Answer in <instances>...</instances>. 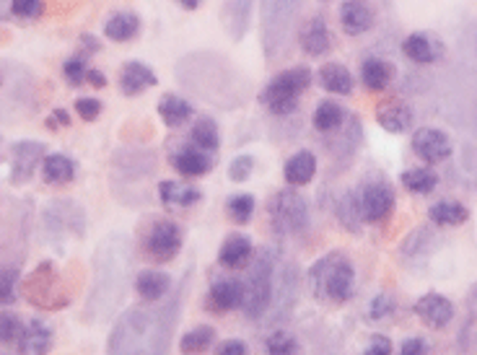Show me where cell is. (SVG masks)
<instances>
[{
    "mask_svg": "<svg viewBox=\"0 0 477 355\" xmlns=\"http://www.w3.org/2000/svg\"><path fill=\"white\" fill-rule=\"evenodd\" d=\"M187 280L179 291L159 306H133L115 322L109 334V353H166L185 304Z\"/></svg>",
    "mask_w": 477,
    "mask_h": 355,
    "instance_id": "6da1fadb",
    "label": "cell"
},
{
    "mask_svg": "<svg viewBox=\"0 0 477 355\" xmlns=\"http://www.w3.org/2000/svg\"><path fill=\"white\" fill-rule=\"evenodd\" d=\"M133 278V244L124 233L106 236L94 257V283L86 316L88 322H106L124 301Z\"/></svg>",
    "mask_w": 477,
    "mask_h": 355,
    "instance_id": "7a4b0ae2",
    "label": "cell"
},
{
    "mask_svg": "<svg viewBox=\"0 0 477 355\" xmlns=\"http://www.w3.org/2000/svg\"><path fill=\"white\" fill-rule=\"evenodd\" d=\"M174 76L187 91H192L195 96L206 99L213 106L234 109L244 105L247 99V78L226 58L213 52H192L182 58L174 68Z\"/></svg>",
    "mask_w": 477,
    "mask_h": 355,
    "instance_id": "3957f363",
    "label": "cell"
},
{
    "mask_svg": "<svg viewBox=\"0 0 477 355\" xmlns=\"http://www.w3.org/2000/svg\"><path fill=\"white\" fill-rule=\"evenodd\" d=\"M156 171V159L151 150H120L112 159V192L127 205H143L148 200L145 185Z\"/></svg>",
    "mask_w": 477,
    "mask_h": 355,
    "instance_id": "277c9868",
    "label": "cell"
},
{
    "mask_svg": "<svg viewBox=\"0 0 477 355\" xmlns=\"http://www.w3.org/2000/svg\"><path fill=\"white\" fill-rule=\"evenodd\" d=\"M37 106V81L19 63L0 60V120L19 123L34 114Z\"/></svg>",
    "mask_w": 477,
    "mask_h": 355,
    "instance_id": "5b68a950",
    "label": "cell"
},
{
    "mask_svg": "<svg viewBox=\"0 0 477 355\" xmlns=\"http://www.w3.org/2000/svg\"><path fill=\"white\" fill-rule=\"evenodd\" d=\"M301 0H260V23H262V50L268 63L286 58L290 37L298 22Z\"/></svg>",
    "mask_w": 477,
    "mask_h": 355,
    "instance_id": "8992f818",
    "label": "cell"
},
{
    "mask_svg": "<svg viewBox=\"0 0 477 355\" xmlns=\"http://www.w3.org/2000/svg\"><path fill=\"white\" fill-rule=\"evenodd\" d=\"M309 288L316 301L345 304L355 296V268L343 251H330L309 270Z\"/></svg>",
    "mask_w": 477,
    "mask_h": 355,
    "instance_id": "52a82bcc",
    "label": "cell"
},
{
    "mask_svg": "<svg viewBox=\"0 0 477 355\" xmlns=\"http://www.w3.org/2000/svg\"><path fill=\"white\" fill-rule=\"evenodd\" d=\"M275 270H278V251L272 247H262L252 257L247 278L242 280V306H239L247 319H262V314L268 312Z\"/></svg>",
    "mask_w": 477,
    "mask_h": 355,
    "instance_id": "ba28073f",
    "label": "cell"
},
{
    "mask_svg": "<svg viewBox=\"0 0 477 355\" xmlns=\"http://www.w3.org/2000/svg\"><path fill=\"white\" fill-rule=\"evenodd\" d=\"M309 86L311 68H307V65L286 68L262 88L260 105L268 106L270 114H275V117H289L298 109V102H301L304 91H309Z\"/></svg>",
    "mask_w": 477,
    "mask_h": 355,
    "instance_id": "9c48e42d",
    "label": "cell"
},
{
    "mask_svg": "<svg viewBox=\"0 0 477 355\" xmlns=\"http://www.w3.org/2000/svg\"><path fill=\"white\" fill-rule=\"evenodd\" d=\"M270 226L278 236H304L309 231V203L296 187L280 189L270 200Z\"/></svg>",
    "mask_w": 477,
    "mask_h": 355,
    "instance_id": "30bf717a",
    "label": "cell"
},
{
    "mask_svg": "<svg viewBox=\"0 0 477 355\" xmlns=\"http://www.w3.org/2000/svg\"><path fill=\"white\" fill-rule=\"evenodd\" d=\"M353 203L358 210V218L363 223H381L392 215L394 210V187L387 179L372 177L351 189Z\"/></svg>",
    "mask_w": 477,
    "mask_h": 355,
    "instance_id": "8fae6325",
    "label": "cell"
},
{
    "mask_svg": "<svg viewBox=\"0 0 477 355\" xmlns=\"http://www.w3.org/2000/svg\"><path fill=\"white\" fill-rule=\"evenodd\" d=\"M298 293H301V272H298V268L293 262L283 265V268L278 265L270 306L268 312L262 314L265 324H280V322L290 319V314L296 309V301H298Z\"/></svg>",
    "mask_w": 477,
    "mask_h": 355,
    "instance_id": "7c38bea8",
    "label": "cell"
},
{
    "mask_svg": "<svg viewBox=\"0 0 477 355\" xmlns=\"http://www.w3.org/2000/svg\"><path fill=\"white\" fill-rule=\"evenodd\" d=\"M23 293L40 309H62L68 304V291L62 288L60 275L50 262H41L40 268L32 272V278L23 286Z\"/></svg>",
    "mask_w": 477,
    "mask_h": 355,
    "instance_id": "4fadbf2b",
    "label": "cell"
},
{
    "mask_svg": "<svg viewBox=\"0 0 477 355\" xmlns=\"http://www.w3.org/2000/svg\"><path fill=\"white\" fill-rule=\"evenodd\" d=\"M185 244V233L174 223V221H156L151 231L145 233L143 250L148 254V259L156 262H171Z\"/></svg>",
    "mask_w": 477,
    "mask_h": 355,
    "instance_id": "5bb4252c",
    "label": "cell"
},
{
    "mask_svg": "<svg viewBox=\"0 0 477 355\" xmlns=\"http://www.w3.org/2000/svg\"><path fill=\"white\" fill-rule=\"evenodd\" d=\"M47 148L40 141H19L11 146V185H26L41 164Z\"/></svg>",
    "mask_w": 477,
    "mask_h": 355,
    "instance_id": "9a60e30c",
    "label": "cell"
},
{
    "mask_svg": "<svg viewBox=\"0 0 477 355\" xmlns=\"http://www.w3.org/2000/svg\"><path fill=\"white\" fill-rule=\"evenodd\" d=\"M413 150L423 164L434 167L452 156V141L438 127H420L417 132H413Z\"/></svg>",
    "mask_w": 477,
    "mask_h": 355,
    "instance_id": "2e32d148",
    "label": "cell"
},
{
    "mask_svg": "<svg viewBox=\"0 0 477 355\" xmlns=\"http://www.w3.org/2000/svg\"><path fill=\"white\" fill-rule=\"evenodd\" d=\"M44 223L52 233H73L81 239L86 233V213L70 200H55L44 210Z\"/></svg>",
    "mask_w": 477,
    "mask_h": 355,
    "instance_id": "e0dca14e",
    "label": "cell"
},
{
    "mask_svg": "<svg viewBox=\"0 0 477 355\" xmlns=\"http://www.w3.org/2000/svg\"><path fill=\"white\" fill-rule=\"evenodd\" d=\"M413 312L431 330H446L454 322V304L446 296H441V293L436 291L420 296L415 301Z\"/></svg>",
    "mask_w": 477,
    "mask_h": 355,
    "instance_id": "ac0fdd59",
    "label": "cell"
},
{
    "mask_svg": "<svg viewBox=\"0 0 477 355\" xmlns=\"http://www.w3.org/2000/svg\"><path fill=\"white\" fill-rule=\"evenodd\" d=\"M169 164L174 167L177 174H182L185 179H200V177L210 174L213 159H210L207 150L192 146V143L187 141V143L177 146L171 153H169Z\"/></svg>",
    "mask_w": 477,
    "mask_h": 355,
    "instance_id": "d6986e66",
    "label": "cell"
},
{
    "mask_svg": "<svg viewBox=\"0 0 477 355\" xmlns=\"http://www.w3.org/2000/svg\"><path fill=\"white\" fill-rule=\"evenodd\" d=\"M373 23H376V8L372 0H343L340 26L348 37H361L372 32Z\"/></svg>",
    "mask_w": 477,
    "mask_h": 355,
    "instance_id": "ffe728a7",
    "label": "cell"
},
{
    "mask_svg": "<svg viewBox=\"0 0 477 355\" xmlns=\"http://www.w3.org/2000/svg\"><path fill=\"white\" fill-rule=\"evenodd\" d=\"M206 306L207 312L213 314H226L239 309L242 306V280L239 278H226V275L216 278L210 283V288H207Z\"/></svg>",
    "mask_w": 477,
    "mask_h": 355,
    "instance_id": "44dd1931",
    "label": "cell"
},
{
    "mask_svg": "<svg viewBox=\"0 0 477 355\" xmlns=\"http://www.w3.org/2000/svg\"><path fill=\"white\" fill-rule=\"evenodd\" d=\"M298 44L301 50L309 55V58H322L332 50V34L330 26L325 22V16H311L307 19V23L298 29Z\"/></svg>",
    "mask_w": 477,
    "mask_h": 355,
    "instance_id": "7402d4cb",
    "label": "cell"
},
{
    "mask_svg": "<svg viewBox=\"0 0 477 355\" xmlns=\"http://www.w3.org/2000/svg\"><path fill=\"white\" fill-rule=\"evenodd\" d=\"M252 8H254V0H224L221 23H224L226 34L234 42L244 40L249 22H252Z\"/></svg>",
    "mask_w": 477,
    "mask_h": 355,
    "instance_id": "603a6c76",
    "label": "cell"
},
{
    "mask_svg": "<svg viewBox=\"0 0 477 355\" xmlns=\"http://www.w3.org/2000/svg\"><path fill=\"white\" fill-rule=\"evenodd\" d=\"M376 123L384 127L387 132L399 135V132H408L415 123V114L410 106L399 99H387L376 106Z\"/></svg>",
    "mask_w": 477,
    "mask_h": 355,
    "instance_id": "cb8c5ba5",
    "label": "cell"
},
{
    "mask_svg": "<svg viewBox=\"0 0 477 355\" xmlns=\"http://www.w3.org/2000/svg\"><path fill=\"white\" fill-rule=\"evenodd\" d=\"M254 257V247L244 233H231L218 250V262L226 270H244Z\"/></svg>",
    "mask_w": 477,
    "mask_h": 355,
    "instance_id": "d4e9b609",
    "label": "cell"
},
{
    "mask_svg": "<svg viewBox=\"0 0 477 355\" xmlns=\"http://www.w3.org/2000/svg\"><path fill=\"white\" fill-rule=\"evenodd\" d=\"M159 84V76L141 60H130L123 65V73H120V88H123L124 96H138L143 94L145 88H153Z\"/></svg>",
    "mask_w": 477,
    "mask_h": 355,
    "instance_id": "484cf974",
    "label": "cell"
},
{
    "mask_svg": "<svg viewBox=\"0 0 477 355\" xmlns=\"http://www.w3.org/2000/svg\"><path fill=\"white\" fill-rule=\"evenodd\" d=\"M159 200L166 208H192L203 200V192L187 182L164 179V182H159Z\"/></svg>",
    "mask_w": 477,
    "mask_h": 355,
    "instance_id": "4316f807",
    "label": "cell"
},
{
    "mask_svg": "<svg viewBox=\"0 0 477 355\" xmlns=\"http://www.w3.org/2000/svg\"><path fill=\"white\" fill-rule=\"evenodd\" d=\"M402 52L408 60H413L415 65H434L441 58V44L436 42L431 34L415 32L405 42H402Z\"/></svg>",
    "mask_w": 477,
    "mask_h": 355,
    "instance_id": "83f0119b",
    "label": "cell"
},
{
    "mask_svg": "<svg viewBox=\"0 0 477 355\" xmlns=\"http://www.w3.org/2000/svg\"><path fill=\"white\" fill-rule=\"evenodd\" d=\"M394 81V65L384 58H366L361 63V84L366 86L369 91L379 94L387 91Z\"/></svg>",
    "mask_w": 477,
    "mask_h": 355,
    "instance_id": "f1b7e54d",
    "label": "cell"
},
{
    "mask_svg": "<svg viewBox=\"0 0 477 355\" xmlns=\"http://www.w3.org/2000/svg\"><path fill=\"white\" fill-rule=\"evenodd\" d=\"M104 34H106V40H112V42L117 44L133 42L141 34V19H138V14H133V11H117V14H112L106 19V23H104Z\"/></svg>",
    "mask_w": 477,
    "mask_h": 355,
    "instance_id": "f546056e",
    "label": "cell"
},
{
    "mask_svg": "<svg viewBox=\"0 0 477 355\" xmlns=\"http://www.w3.org/2000/svg\"><path fill=\"white\" fill-rule=\"evenodd\" d=\"M135 293L148 301V304H159L166 293L171 291V278L164 270H143L135 275Z\"/></svg>",
    "mask_w": 477,
    "mask_h": 355,
    "instance_id": "4dcf8cb0",
    "label": "cell"
},
{
    "mask_svg": "<svg viewBox=\"0 0 477 355\" xmlns=\"http://www.w3.org/2000/svg\"><path fill=\"white\" fill-rule=\"evenodd\" d=\"M348 120V109L343 105H337L335 99H322L316 109H314V117H311V125L316 132L322 135H330V132H337L340 127L345 125Z\"/></svg>",
    "mask_w": 477,
    "mask_h": 355,
    "instance_id": "1f68e13d",
    "label": "cell"
},
{
    "mask_svg": "<svg viewBox=\"0 0 477 355\" xmlns=\"http://www.w3.org/2000/svg\"><path fill=\"white\" fill-rule=\"evenodd\" d=\"M314 174H316V156L311 150H298L283 167V177L289 187H307L314 179Z\"/></svg>",
    "mask_w": 477,
    "mask_h": 355,
    "instance_id": "d6a6232c",
    "label": "cell"
},
{
    "mask_svg": "<svg viewBox=\"0 0 477 355\" xmlns=\"http://www.w3.org/2000/svg\"><path fill=\"white\" fill-rule=\"evenodd\" d=\"M319 86L337 96H351L353 88H355V78L343 63H325L319 68Z\"/></svg>",
    "mask_w": 477,
    "mask_h": 355,
    "instance_id": "836d02e7",
    "label": "cell"
},
{
    "mask_svg": "<svg viewBox=\"0 0 477 355\" xmlns=\"http://www.w3.org/2000/svg\"><path fill=\"white\" fill-rule=\"evenodd\" d=\"M41 179L47 185H68L76 179V161L65 153H47L41 159Z\"/></svg>",
    "mask_w": 477,
    "mask_h": 355,
    "instance_id": "e575fe53",
    "label": "cell"
},
{
    "mask_svg": "<svg viewBox=\"0 0 477 355\" xmlns=\"http://www.w3.org/2000/svg\"><path fill=\"white\" fill-rule=\"evenodd\" d=\"M50 348H52V330H50L44 322L32 319L29 324H23V332H21V340H19L21 353L40 355V353H47Z\"/></svg>",
    "mask_w": 477,
    "mask_h": 355,
    "instance_id": "d590c367",
    "label": "cell"
},
{
    "mask_svg": "<svg viewBox=\"0 0 477 355\" xmlns=\"http://www.w3.org/2000/svg\"><path fill=\"white\" fill-rule=\"evenodd\" d=\"M159 117L169 130H179L192 117V105L179 94H166L159 102Z\"/></svg>",
    "mask_w": 477,
    "mask_h": 355,
    "instance_id": "8d00e7d4",
    "label": "cell"
},
{
    "mask_svg": "<svg viewBox=\"0 0 477 355\" xmlns=\"http://www.w3.org/2000/svg\"><path fill=\"white\" fill-rule=\"evenodd\" d=\"M192 146L203 148L207 153H216L221 148V130L218 123L213 117H197L195 125L189 130V138H187Z\"/></svg>",
    "mask_w": 477,
    "mask_h": 355,
    "instance_id": "74e56055",
    "label": "cell"
},
{
    "mask_svg": "<svg viewBox=\"0 0 477 355\" xmlns=\"http://www.w3.org/2000/svg\"><path fill=\"white\" fill-rule=\"evenodd\" d=\"M428 218H431V223H436V226L449 229V226H462V223H467L470 210L464 208L462 203H456V200H438V203H434L431 210H428Z\"/></svg>",
    "mask_w": 477,
    "mask_h": 355,
    "instance_id": "f35d334b",
    "label": "cell"
},
{
    "mask_svg": "<svg viewBox=\"0 0 477 355\" xmlns=\"http://www.w3.org/2000/svg\"><path fill=\"white\" fill-rule=\"evenodd\" d=\"M402 187L413 195H431L438 187V174L428 167L408 168L402 171Z\"/></svg>",
    "mask_w": 477,
    "mask_h": 355,
    "instance_id": "ab89813d",
    "label": "cell"
},
{
    "mask_svg": "<svg viewBox=\"0 0 477 355\" xmlns=\"http://www.w3.org/2000/svg\"><path fill=\"white\" fill-rule=\"evenodd\" d=\"M216 342V330L210 324H197L189 332L182 334L179 340V350L182 353H203Z\"/></svg>",
    "mask_w": 477,
    "mask_h": 355,
    "instance_id": "60d3db41",
    "label": "cell"
},
{
    "mask_svg": "<svg viewBox=\"0 0 477 355\" xmlns=\"http://www.w3.org/2000/svg\"><path fill=\"white\" fill-rule=\"evenodd\" d=\"M254 197L247 195V192H239V195H231L226 203V213L228 218L234 221V223H239V226H244L252 221V215H254Z\"/></svg>",
    "mask_w": 477,
    "mask_h": 355,
    "instance_id": "b9f144b4",
    "label": "cell"
},
{
    "mask_svg": "<svg viewBox=\"0 0 477 355\" xmlns=\"http://www.w3.org/2000/svg\"><path fill=\"white\" fill-rule=\"evenodd\" d=\"M88 60H86V52H78L73 58H68L65 65H62V78L68 81V86L78 88V86L86 84V73H88Z\"/></svg>",
    "mask_w": 477,
    "mask_h": 355,
    "instance_id": "7bdbcfd3",
    "label": "cell"
},
{
    "mask_svg": "<svg viewBox=\"0 0 477 355\" xmlns=\"http://www.w3.org/2000/svg\"><path fill=\"white\" fill-rule=\"evenodd\" d=\"M23 322L19 314L0 312V345H19Z\"/></svg>",
    "mask_w": 477,
    "mask_h": 355,
    "instance_id": "ee69618b",
    "label": "cell"
},
{
    "mask_svg": "<svg viewBox=\"0 0 477 355\" xmlns=\"http://www.w3.org/2000/svg\"><path fill=\"white\" fill-rule=\"evenodd\" d=\"M265 345H268L270 355H293L301 350L298 340L290 332H286V330H275V332L265 340Z\"/></svg>",
    "mask_w": 477,
    "mask_h": 355,
    "instance_id": "f6af8a7d",
    "label": "cell"
},
{
    "mask_svg": "<svg viewBox=\"0 0 477 355\" xmlns=\"http://www.w3.org/2000/svg\"><path fill=\"white\" fill-rule=\"evenodd\" d=\"M337 218H340V223L348 231H361V226H363V221L358 218V210H355L351 192H345L340 197V203H337Z\"/></svg>",
    "mask_w": 477,
    "mask_h": 355,
    "instance_id": "bcb514c9",
    "label": "cell"
},
{
    "mask_svg": "<svg viewBox=\"0 0 477 355\" xmlns=\"http://www.w3.org/2000/svg\"><path fill=\"white\" fill-rule=\"evenodd\" d=\"M16 283H19L16 268H0V306L16 301Z\"/></svg>",
    "mask_w": 477,
    "mask_h": 355,
    "instance_id": "7dc6e473",
    "label": "cell"
},
{
    "mask_svg": "<svg viewBox=\"0 0 477 355\" xmlns=\"http://www.w3.org/2000/svg\"><path fill=\"white\" fill-rule=\"evenodd\" d=\"M254 167H257L254 156L239 153V156L231 161V167H228V179H231V182H247L249 177H252V171H254Z\"/></svg>",
    "mask_w": 477,
    "mask_h": 355,
    "instance_id": "c3c4849f",
    "label": "cell"
},
{
    "mask_svg": "<svg viewBox=\"0 0 477 355\" xmlns=\"http://www.w3.org/2000/svg\"><path fill=\"white\" fill-rule=\"evenodd\" d=\"M397 309V304H394V298L390 293H379L376 298H372V304H369V319L372 322H384V319H390Z\"/></svg>",
    "mask_w": 477,
    "mask_h": 355,
    "instance_id": "681fc988",
    "label": "cell"
},
{
    "mask_svg": "<svg viewBox=\"0 0 477 355\" xmlns=\"http://www.w3.org/2000/svg\"><path fill=\"white\" fill-rule=\"evenodd\" d=\"M44 14V0H11V16L16 19H40Z\"/></svg>",
    "mask_w": 477,
    "mask_h": 355,
    "instance_id": "f907efd6",
    "label": "cell"
},
{
    "mask_svg": "<svg viewBox=\"0 0 477 355\" xmlns=\"http://www.w3.org/2000/svg\"><path fill=\"white\" fill-rule=\"evenodd\" d=\"M102 109L104 105L99 99H94V96H81V99H76V112H78V117L86 120V123L99 120V117H102Z\"/></svg>",
    "mask_w": 477,
    "mask_h": 355,
    "instance_id": "816d5d0a",
    "label": "cell"
},
{
    "mask_svg": "<svg viewBox=\"0 0 477 355\" xmlns=\"http://www.w3.org/2000/svg\"><path fill=\"white\" fill-rule=\"evenodd\" d=\"M392 340L387 337V334H373L372 340H369V345H366V355H390L392 353Z\"/></svg>",
    "mask_w": 477,
    "mask_h": 355,
    "instance_id": "f5cc1de1",
    "label": "cell"
},
{
    "mask_svg": "<svg viewBox=\"0 0 477 355\" xmlns=\"http://www.w3.org/2000/svg\"><path fill=\"white\" fill-rule=\"evenodd\" d=\"M431 350L428 348V342L423 340V337H408L405 342H402V348H399V353L402 355H426Z\"/></svg>",
    "mask_w": 477,
    "mask_h": 355,
    "instance_id": "db71d44e",
    "label": "cell"
},
{
    "mask_svg": "<svg viewBox=\"0 0 477 355\" xmlns=\"http://www.w3.org/2000/svg\"><path fill=\"white\" fill-rule=\"evenodd\" d=\"M247 345L242 340H226L218 345V355H247Z\"/></svg>",
    "mask_w": 477,
    "mask_h": 355,
    "instance_id": "11a10c76",
    "label": "cell"
},
{
    "mask_svg": "<svg viewBox=\"0 0 477 355\" xmlns=\"http://www.w3.org/2000/svg\"><path fill=\"white\" fill-rule=\"evenodd\" d=\"M65 125H70V117H68V112H65V109H55V112H52V117L47 120V127L55 132L58 127H65Z\"/></svg>",
    "mask_w": 477,
    "mask_h": 355,
    "instance_id": "9f6ffc18",
    "label": "cell"
},
{
    "mask_svg": "<svg viewBox=\"0 0 477 355\" xmlns=\"http://www.w3.org/2000/svg\"><path fill=\"white\" fill-rule=\"evenodd\" d=\"M86 84H91L94 88H104V86H106V76H104L102 70H96V68H88V73H86Z\"/></svg>",
    "mask_w": 477,
    "mask_h": 355,
    "instance_id": "6f0895ef",
    "label": "cell"
},
{
    "mask_svg": "<svg viewBox=\"0 0 477 355\" xmlns=\"http://www.w3.org/2000/svg\"><path fill=\"white\" fill-rule=\"evenodd\" d=\"M81 44H83V52H86V55H96V52L102 50L99 40H96V37H91V34L81 37Z\"/></svg>",
    "mask_w": 477,
    "mask_h": 355,
    "instance_id": "680465c9",
    "label": "cell"
},
{
    "mask_svg": "<svg viewBox=\"0 0 477 355\" xmlns=\"http://www.w3.org/2000/svg\"><path fill=\"white\" fill-rule=\"evenodd\" d=\"M182 8H187V11H195V8H200L203 5V0H177Z\"/></svg>",
    "mask_w": 477,
    "mask_h": 355,
    "instance_id": "91938a15",
    "label": "cell"
},
{
    "mask_svg": "<svg viewBox=\"0 0 477 355\" xmlns=\"http://www.w3.org/2000/svg\"><path fill=\"white\" fill-rule=\"evenodd\" d=\"M11 14V0H0V19H5Z\"/></svg>",
    "mask_w": 477,
    "mask_h": 355,
    "instance_id": "94428289",
    "label": "cell"
}]
</instances>
